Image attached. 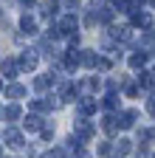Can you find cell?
<instances>
[{
    "instance_id": "obj_1",
    "label": "cell",
    "mask_w": 155,
    "mask_h": 158,
    "mask_svg": "<svg viewBox=\"0 0 155 158\" xmlns=\"http://www.w3.org/2000/svg\"><path fill=\"white\" fill-rule=\"evenodd\" d=\"M3 141H6L11 150H20V147H23V135L17 133L14 127H6V130H3Z\"/></svg>"
},
{
    "instance_id": "obj_2",
    "label": "cell",
    "mask_w": 155,
    "mask_h": 158,
    "mask_svg": "<svg viewBox=\"0 0 155 158\" xmlns=\"http://www.w3.org/2000/svg\"><path fill=\"white\" fill-rule=\"evenodd\" d=\"M17 65H20V71H34L37 68V54L34 51H26L20 59H17Z\"/></svg>"
},
{
    "instance_id": "obj_3",
    "label": "cell",
    "mask_w": 155,
    "mask_h": 158,
    "mask_svg": "<svg viewBox=\"0 0 155 158\" xmlns=\"http://www.w3.org/2000/svg\"><path fill=\"white\" fill-rule=\"evenodd\" d=\"M23 127H26L28 133H37V130H43L45 124H43V118H40V116H26V122H23Z\"/></svg>"
},
{
    "instance_id": "obj_4",
    "label": "cell",
    "mask_w": 155,
    "mask_h": 158,
    "mask_svg": "<svg viewBox=\"0 0 155 158\" xmlns=\"http://www.w3.org/2000/svg\"><path fill=\"white\" fill-rule=\"evenodd\" d=\"M59 99H62V102H73V99H76V88H73V82H65V85L59 88Z\"/></svg>"
},
{
    "instance_id": "obj_5",
    "label": "cell",
    "mask_w": 155,
    "mask_h": 158,
    "mask_svg": "<svg viewBox=\"0 0 155 158\" xmlns=\"http://www.w3.org/2000/svg\"><path fill=\"white\" fill-rule=\"evenodd\" d=\"M79 59H82V65H85V68H96V65H99V56H96L93 51H82Z\"/></svg>"
},
{
    "instance_id": "obj_6",
    "label": "cell",
    "mask_w": 155,
    "mask_h": 158,
    "mask_svg": "<svg viewBox=\"0 0 155 158\" xmlns=\"http://www.w3.org/2000/svg\"><path fill=\"white\" fill-rule=\"evenodd\" d=\"M135 116H138L135 110H124V113H121V122H119V124H121L124 130H130V127L135 124Z\"/></svg>"
},
{
    "instance_id": "obj_7",
    "label": "cell",
    "mask_w": 155,
    "mask_h": 158,
    "mask_svg": "<svg viewBox=\"0 0 155 158\" xmlns=\"http://www.w3.org/2000/svg\"><path fill=\"white\" fill-rule=\"evenodd\" d=\"M76 135L79 138H93V127L88 122H76Z\"/></svg>"
},
{
    "instance_id": "obj_8",
    "label": "cell",
    "mask_w": 155,
    "mask_h": 158,
    "mask_svg": "<svg viewBox=\"0 0 155 158\" xmlns=\"http://www.w3.org/2000/svg\"><path fill=\"white\" fill-rule=\"evenodd\" d=\"M48 85H54V76H51V73H45V76H37V79H34V88H37V90H45Z\"/></svg>"
},
{
    "instance_id": "obj_9",
    "label": "cell",
    "mask_w": 155,
    "mask_h": 158,
    "mask_svg": "<svg viewBox=\"0 0 155 158\" xmlns=\"http://www.w3.org/2000/svg\"><path fill=\"white\" fill-rule=\"evenodd\" d=\"M20 28H23L26 34H34V28H37V23H34V17L23 14V20H20Z\"/></svg>"
},
{
    "instance_id": "obj_10",
    "label": "cell",
    "mask_w": 155,
    "mask_h": 158,
    "mask_svg": "<svg viewBox=\"0 0 155 158\" xmlns=\"http://www.w3.org/2000/svg\"><path fill=\"white\" fill-rule=\"evenodd\" d=\"M59 31H65V34H71V31H76V20L68 14V17H62V23H59Z\"/></svg>"
},
{
    "instance_id": "obj_11",
    "label": "cell",
    "mask_w": 155,
    "mask_h": 158,
    "mask_svg": "<svg viewBox=\"0 0 155 158\" xmlns=\"http://www.w3.org/2000/svg\"><path fill=\"white\" fill-rule=\"evenodd\" d=\"M6 96L9 99H20V96H26V88L23 85H9L6 88Z\"/></svg>"
},
{
    "instance_id": "obj_12",
    "label": "cell",
    "mask_w": 155,
    "mask_h": 158,
    "mask_svg": "<svg viewBox=\"0 0 155 158\" xmlns=\"http://www.w3.org/2000/svg\"><path fill=\"white\" fill-rule=\"evenodd\" d=\"M79 110H82L85 116H88V113H93V110H96V99H90V96H85V99H82V102H79Z\"/></svg>"
},
{
    "instance_id": "obj_13",
    "label": "cell",
    "mask_w": 155,
    "mask_h": 158,
    "mask_svg": "<svg viewBox=\"0 0 155 158\" xmlns=\"http://www.w3.org/2000/svg\"><path fill=\"white\" fill-rule=\"evenodd\" d=\"M116 127H119V122H116V118H113V116H107V118H102V130H104V133H110V135H113V133H116Z\"/></svg>"
},
{
    "instance_id": "obj_14",
    "label": "cell",
    "mask_w": 155,
    "mask_h": 158,
    "mask_svg": "<svg viewBox=\"0 0 155 158\" xmlns=\"http://www.w3.org/2000/svg\"><path fill=\"white\" fill-rule=\"evenodd\" d=\"M144 62H147V54H144V51H138V54L130 56V68H141Z\"/></svg>"
},
{
    "instance_id": "obj_15",
    "label": "cell",
    "mask_w": 155,
    "mask_h": 158,
    "mask_svg": "<svg viewBox=\"0 0 155 158\" xmlns=\"http://www.w3.org/2000/svg\"><path fill=\"white\" fill-rule=\"evenodd\" d=\"M3 116L9 118V122H14V118H20V107H17V105H9V107L3 110Z\"/></svg>"
},
{
    "instance_id": "obj_16",
    "label": "cell",
    "mask_w": 155,
    "mask_h": 158,
    "mask_svg": "<svg viewBox=\"0 0 155 158\" xmlns=\"http://www.w3.org/2000/svg\"><path fill=\"white\" fill-rule=\"evenodd\" d=\"M3 73H6L9 79L17 73V65H14V59H6V62H3Z\"/></svg>"
},
{
    "instance_id": "obj_17",
    "label": "cell",
    "mask_w": 155,
    "mask_h": 158,
    "mask_svg": "<svg viewBox=\"0 0 155 158\" xmlns=\"http://www.w3.org/2000/svg\"><path fill=\"white\" fill-rule=\"evenodd\" d=\"M133 23H135V26L149 28V23H152V20H149V14H135V17H133Z\"/></svg>"
},
{
    "instance_id": "obj_18",
    "label": "cell",
    "mask_w": 155,
    "mask_h": 158,
    "mask_svg": "<svg viewBox=\"0 0 155 158\" xmlns=\"http://www.w3.org/2000/svg\"><path fill=\"white\" fill-rule=\"evenodd\" d=\"M116 105H119V96H116V93H107L104 96V107L107 110H116Z\"/></svg>"
},
{
    "instance_id": "obj_19",
    "label": "cell",
    "mask_w": 155,
    "mask_h": 158,
    "mask_svg": "<svg viewBox=\"0 0 155 158\" xmlns=\"http://www.w3.org/2000/svg\"><path fill=\"white\" fill-rule=\"evenodd\" d=\"M116 150H119V155H127V152L133 150V144L127 141V138H121V141H119V147H116Z\"/></svg>"
},
{
    "instance_id": "obj_20",
    "label": "cell",
    "mask_w": 155,
    "mask_h": 158,
    "mask_svg": "<svg viewBox=\"0 0 155 158\" xmlns=\"http://www.w3.org/2000/svg\"><path fill=\"white\" fill-rule=\"evenodd\" d=\"M43 14L45 17H54L56 14V3H43Z\"/></svg>"
},
{
    "instance_id": "obj_21",
    "label": "cell",
    "mask_w": 155,
    "mask_h": 158,
    "mask_svg": "<svg viewBox=\"0 0 155 158\" xmlns=\"http://www.w3.org/2000/svg\"><path fill=\"white\" fill-rule=\"evenodd\" d=\"M147 110H149V116L155 118V96H149V102H147Z\"/></svg>"
},
{
    "instance_id": "obj_22",
    "label": "cell",
    "mask_w": 155,
    "mask_h": 158,
    "mask_svg": "<svg viewBox=\"0 0 155 158\" xmlns=\"http://www.w3.org/2000/svg\"><path fill=\"white\" fill-rule=\"evenodd\" d=\"M73 158H90V155H88V152H82V150H79V152H76V155H73Z\"/></svg>"
},
{
    "instance_id": "obj_23",
    "label": "cell",
    "mask_w": 155,
    "mask_h": 158,
    "mask_svg": "<svg viewBox=\"0 0 155 158\" xmlns=\"http://www.w3.org/2000/svg\"><path fill=\"white\" fill-rule=\"evenodd\" d=\"M144 3H147V6H155V0H144Z\"/></svg>"
},
{
    "instance_id": "obj_24",
    "label": "cell",
    "mask_w": 155,
    "mask_h": 158,
    "mask_svg": "<svg viewBox=\"0 0 155 158\" xmlns=\"http://www.w3.org/2000/svg\"><path fill=\"white\" fill-rule=\"evenodd\" d=\"M20 3H34V0H20Z\"/></svg>"
},
{
    "instance_id": "obj_25",
    "label": "cell",
    "mask_w": 155,
    "mask_h": 158,
    "mask_svg": "<svg viewBox=\"0 0 155 158\" xmlns=\"http://www.w3.org/2000/svg\"><path fill=\"white\" fill-rule=\"evenodd\" d=\"M0 90H3V82H0Z\"/></svg>"
},
{
    "instance_id": "obj_26",
    "label": "cell",
    "mask_w": 155,
    "mask_h": 158,
    "mask_svg": "<svg viewBox=\"0 0 155 158\" xmlns=\"http://www.w3.org/2000/svg\"><path fill=\"white\" fill-rule=\"evenodd\" d=\"M0 155H3V152H0Z\"/></svg>"
}]
</instances>
